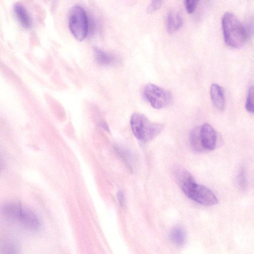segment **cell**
<instances>
[{
  "label": "cell",
  "instance_id": "cell-1",
  "mask_svg": "<svg viewBox=\"0 0 254 254\" xmlns=\"http://www.w3.org/2000/svg\"><path fill=\"white\" fill-rule=\"evenodd\" d=\"M0 213L5 218L16 221L26 228L38 230L41 222L36 214L31 210L16 202H7L0 207Z\"/></svg>",
  "mask_w": 254,
  "mask_h": 254
},
{
  "label": "cell",
  "instance_id": "cell-2",
  "mask_svg": "<svg viewBox=\"0 0 254 254\" xmlns=\"http://www.w3.org/2000/svg\"><path fill=\"white\" fill-rule=\"evenodd\" d=\"M225 43L233 48H240L248 40L245 25L232 13L226 12L222 18Z\"/></svg>",
  "mask_w": 254,
  "mask_h": 254
},
{
  "label": "cell",
  "instance_id": "cell-3",
  "mask_svg": "<svg viewBox=\"0 0 254 254\" xmlns=\"http://www.w3.org/2000/svg\"><path fill=\"white\" fill-rule=\"evenodd\" d=\"M130 126L135 136L140 141L151 140L163 130V125L152 123L144 115L136 113L130 119Z\"/></svg>",
  "mask_w": 254,
  "mask_h": 254
},
{
  "label": "cell",
  "instance_id": "cell-4",
  "mask_svg": "<svg viewBox=\"0 0 254 254\" xmlns=\"http://www.w3.org/2000/svg\"><path fill=\"white\" fill-rule=\"evenodd\" d=\"M184 193L190 199L206 206H211L218 203L213 192L207 187L197 184L194 179L181 186Z\"/></svg>",
  "mask_w": 254,
  "mask_h": 254
},
{
  "label": "cell",
  "instance_id": "cell-5",
  "mask_svg": "<svg viewBox=\"0 0 254 254\" xmlns=\"http://www.w3.org/2000/svg\"><path fill=\"white\" fill-rule=\"evenodd\" d=\"M69 28L73 36L78 40H83L87 35L88 21L86 13L82 7L75 5L70 10Z\"/></svg>",
  "mask_w": 254,
  "mask_h": 254
},
{
  "label": "cell",
  "instance_id": "cell-6",
  "mask_svg": "<svg viewBox=\"0 0 254 254\" xmlns=\"http://www.w3.org/2000/svg\"><path fill=\"white\" fill-rule=\"evenodd\" d=\"M143 94L150 105L155 109H160L168 106L172 99L168 91L152 83L145 85Z\"/></svg>",
  "mask_w": 254,
  "mask_h": 254
},
{
  "label": "cell",
  "instance_id": "cell-7",
  "mask_svg": "<svg viewBox=\"0 0 254 254\" xmlns=\"http://www.w3.org/2000/svg\"><path fill=\"white\" fill-rule=\"evenodd\" d=\"M201 142L204 149L211 150L215 148L217 134L212 127L207 123L200 127Z\"/></svg>",
  "mask_w": 254,
  "mask_h": 254
},
{
  "label": "cell",
  "instance_id": "cell-8",
  "mask_svg": "<svg viewBox=\"0 0 254 254\" xmlns=\"http://www.w3.org/2000/svg\"><path fill=\"white\" fill-rule=\"evenodd\" d=\"M210 95L214 107L219 111H223L225 106V96L223 88L217 84H212L210 87Z\"/></svg>",
  "mask_w": 254,
  "mask_h": 254
},
{
  "label": "cell",
  "instance_id": "cell-9",
  "mask_svg": "<svg viewBox=\"0 0 254 254\" xmlns=\"http://www.w3.org/2000/svg\"><path fill=\"white\" fill-rule=\"evenodd\" d=\"M183 24L182 18L179 12L175 10H171L166 18V28L167 31L172 34L182 26Z\"/></svg>",
  "mask_w": 254,
  "mask_h": 254
},
{
  "label": "cell",
  "instance_id": "cell-10",
  "mask_svg": "<svg viewBox=\"0 0 254 254\" xmlns=\"http://www.w3.org/2000/svg\"><path fill=\"white\" fill-rule=\"evenodd\" d=\"M0 254H20L18 245L9 238L0 239Z\"/></svg>",
  "mask_w": 254,
  "mask_h": 254
},
{
  "label": "cell",
  "instance_id": "cell-11",
  "mask_svg": "<svg viewBox=\"0 0 254 254\" xmlns=\"http://www.w3.org/2000/svg\"><path fill=\"white\" fill-rule=\"evenodd\" d=\"M15 15L20 23L25 27H29L32 23L30 15L22 4L16 3L14 6Z\"/></svg>",
  "mask_w": 254,
  "mask_h": 254
},
{
  "label": "cell",
  "instance_id": "cell-12",
  "mask_svg": "<svg viewBox=\"0 0 254 254\" xmlns=\"http://www.w3.org/2000/svg\"><path fill=\"white\" fill-rule=\"evenodd\" d=\"M94 53L96 61L100 65H109L113 64L115 61L113 55L98 48L94 49Z\"/></svg>",
  "mask_w": 254,
  "mask_h": 254
},
{
  "label": "cell",
  "instance_id": "cell-13",
  "mask_svg": "<svg viewBox=\"0 0 254 254\" xmlns=\"http://www.w3.org/2000/svg\"><path fill=\"white\" fill-rule=\"evenodd\" d=\"M190 141L192 148L197 151L204 150L202 146L200 135V127L193 128L190 134Z\"/></svg>",
  "mask_w": 254,
  "mask_h": 254
},
{
  "label": "cell",
  "instance_id": "cell-14",
  "mask_svg": "<svg viewBox=\"0 0 254 254\" xmlns=\"http://www.w3.org/2000/svg\"><path fill=\"white\" fill-rule=\"evenodd\" d=\"M170 238L174 244L177 246H182L186 242V235L184 230L182 228L177 227L171 231Z\"/></svg>",
  "mask_w": 254,
  "mask_h": 254
},
{
  "label": "cell",
  "instance_id": "cell-15",
  "mask_svg": "<svg viewBox=\"0 0 254 254\" xmlns=\"http://www.w3.org/2000/svg\"><path fill=\"white\" fill-rule=\"evenodd\" d=\"M174 176L180 186L194 179L191 174L186 169L182 168H177L175 170Z\"/></svg>",
  "mask_w": 254,
  "mask_h": 254
},
{
  "label": "cell",
  "instance_id": "cell-16",
  "mask_svg": "<svg viewBox=\"0 0 254 254\" xmlns=\"http://www.w3.org/2000/svg\"><path fill=\"white\" fill-rule=\"evenodd\" d=\"M115 150L128 167L131 168L133 163V156L132 153L127 149L120 146H116Z\"/></svg>",
  "mask_w": 254,
  "mask_h": 254
},
{
  "label": "cell",
  "instance_id": "cell-17",
  "mask_svg": "<svg viewBox=\"0 0 254 254\" xmlns=\"http://www.w3.org/2000/svg\"><path fill=\"white\" fill-rule=\"evenodd\" d=\"M237 183L239 187L242 190H245L247 186V179L246 171L241 167L237 177Z\"/></svg>",
  "mask_w": 254,
  "mask_h": 254
},
{
  "label": "cell",
  "instance_id": "cell-18",
  "mask_svg": "<svg viewBox=\"0 0 254 254\" xmlns=\"http://www.w3.org/2000/svg\"><path fill=\"white\" fill-rule=\"evenodd\" d=\"M245 108L248 112L254 113V88L253 86H251L249 89Z\"/></svg>",
  "mask_w": 254,
  "mask_h": 254
},
{
  "label": "cell",
  "instance_id": "cell-19",
  "mask_svg": "<svg viewBox=\"0 0 254 254\" xmlns=\"http://www.w3.org/2000/svg\"><path fill=\"white\" fill-rule=\"evenodd\" d=\"M198 0H186L184 1V4L186 9L189 13H192L195 9Z\"/></svg>",
  "mask_w": 254,
  "mask_h": 254
},
{
  "label": "cell",
  "instance_id": "cell-20",
  "mask_svg": "<svg viewBox=\"0 0 254 254\" xmlns=\"http://www.w3.org/2000/svg\"><path fill=\"white\" fill-rule=\"evenodd\" d=\"M162 1L153 0L151 2L147 8V11L149 13L153 12L159 9L162 5Z\"/></svg>",
  "mask_w": 254,
  "mask_h": 254
},
{
  "label": "cell",
  "instance_id": "cell-21",
  "mask_svg": "<svg viewBox=\"0 0 254 254\" xmlns=\"http://www.w3.org/2000/svg\"><path fill=\"white\" fill-rule=\"evenodd\" d=\"M118 201L121 205L123 206L125 202V198L124 192L122 190H120L117 194Z\"/></svg>",
  "mask_w": 254,
  "mask_h": 254
},
{
  "label": "cell",
  "instance_id": "cell-22",
  "mask_svg": "<svg viewBox=\"0 0 254 254\" xmlns=\"http://www.w3.org/2000/svg\"><path fill=\"white\" fill-rule=\"evenodd\" d=\"M2 163L0 160V172L1 171V170H2Z\"/></svg>",
  "mask_w": 254,
  "mask_h": 254
}]
</instances>
